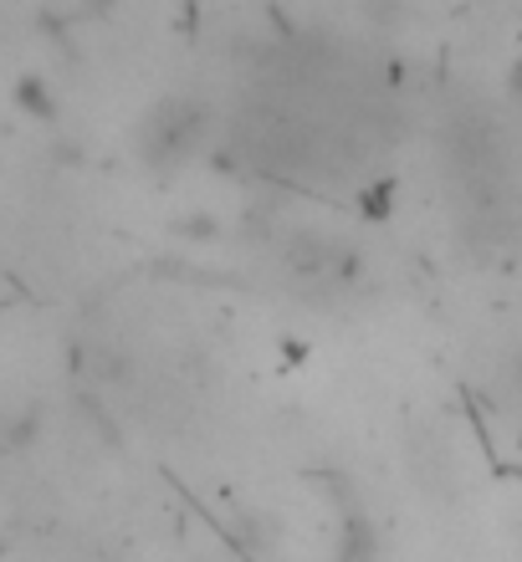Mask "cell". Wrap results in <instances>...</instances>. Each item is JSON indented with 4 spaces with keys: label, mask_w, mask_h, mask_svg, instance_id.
<instances>
[{
    "label": "cell",
    "mask_w": 522,
    "mask_h": 562,
    "mask_svg": "<svg viewBox=\"0 0 522 562\" xmlns=\"http://www.w3.org/2000/svg\"><path fill=\"white\" fill-rule=\"evenodd\" d=\"M518 379H522V358H518Z\"/></svg>",
    "instance_id": "obj_1"
}]
</instances>
